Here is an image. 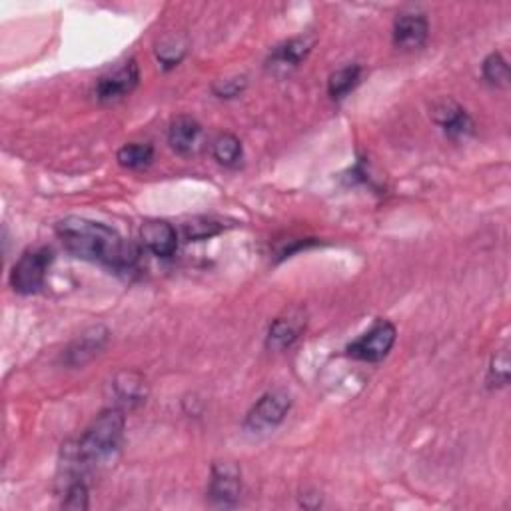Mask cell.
Listing matches in <instances>:
<instances>
[{
	"mask_svg": "<svg viewBox=\"0 0 511 511\" xmlns=\"http://www.w3.org/2000/svg\"><path fill=\"white\" fill-rule=\"evenodd\" d=\"M56 236L72 256L98 262L114 270H130L138 262L140 250L107 224L68 216L56 224Z\"/></svg>",
	"mask_w": 511,
	"mask_h": 511,
	"instance_id": "cell-1",
	"label": "cell"
},
{
	"mask_svg": "<svg viewBox=\"0 0 511 511\" xmlns=\"http://www.w3.org/2000/svg\"><path fill=\"white\" fill-rule=\"evenodd\" d=\"M124 425L127 420L120 410L102 412L78 440L62 447L60 472L65 479L60 482L68 484L72 479H85L94 467L107 464L120 450Z\"/></svg>",
	"mask_w": 511,
	"mask_h": 511,
	"instance_id": "cell-2",
	"label": "cell"
},
{
	"mask_svg": "<svg viewBox=\"0 0 511 511\" xmlns=\"http://www.w3.org/2000/svg\"><path fill=\"white\" fill-rule=\"evenodd\" d=\"M52 260H55V254H52L50 248L28 250V252L20 256L13 272H10V286L18 294H36L45 286Z\"/></svg>",
	"mask_w": 511,
	"mask_h": 511,
	"instance_id": "cell-3",
	"label": "cell"
},
{
	"mask_svg": "<svg viewBox=\"0 0 511 511\" xmlns=\"http://www.w3.org/2000/svg\"><path fill=\"white\" fill-rule=\"evenodd\" d=\"M291 400L290 395L284 392H268L262 395L254 408L248 412L244 427L250 434H266L270 430H274L290 412Z\"/></svg>",
	"mask_w": 511,
	"mask_h": 511,
	"instance_id": "cell-4",
	"label": "cell"
},
{
	"mask_svg": "<svg viewBox=\"0 0 511 511\" xmlns=\"http://www.w3.org/2000/svg\"><path fill=\"white\" fill-rule=\"evenodd\" d=\"M395 336H398V332H395L392 322L380 320L372 330H368L363 336L350 343L346 352L348 356L362 362H382L393 348Z\"/></svg>",
	"mask_w": 511,
	"mask_h": 511,
	"instance_id": "cell-5",
	"label": "cell"
},
{
	"mask_svg": "<svg viewBox=\"0 0 511 511\" xmlns=\"http://www.w3.org/2000/svg\"><path fill=\"white\" fill-rule=\"evenodd\" d=\"M140 82V68L137 60L124 62L117 70L108 72L97 82V98L104 104L118 102L130 97Z\"/></svg>",
	"mask_w": 511,
	"mask_h": 511,
	"instance_id": "cell-6",
	"label": "cell"
},
{
	"mask_svg": "<svg viewBox=\"0 0 511 511\" xmlns=\"http://www.w3.org/2000/svg\"><path fill=\"white\" fill-rule=\"evenodd\" d=\"M242 492V479H240V469L234 464H214L210 487H208V497L214 506L232 507L240 499Z\"/></svg>",
	"mask_w": 511,
	"mask_h": 511,
	"instance_id": "cell-7",
	"label": "cell"
},
{
	"mask_svg": "<svg viewBox=\"0 0 511 511\" xmlns=\"http://www.w3.org/2000/svg\"><path fill=\"white\" fill-rule=\"evenodd\" d=\"M306 328V312L301 308H291L284 316H280L272 322V326L268 330V348L281 352L290 348L294 343L300 333Z\"/></svg>",
	"mask_w": 511,
	"mask_h": 511,
	"instance_id": "cell-8",
	"label": "cell"
},
{
	"mask_svg": "<svg viewBox=\"0 0 511 511\" xmlns=\"http://www.w3.org/2000/svg\"><path fill=\"white\" fill-rule=\"evenodd\" d=\"M140 240L144 248L156 258H172L179 250V234L176 228L166 220H148L140 228Z\"/></svg>",
	"mask_w": 511,
	"mask_h": 511,
	"instance_id": "cell-9",
	"label": "cell"
},
{
	"mask_svg": "<svg viewBox=\"0 0 511 511\" xmlns=\"http://www.w3.org/2000/svg\"><path fill=\"white\" fill-rule=\"evenodd\" d=\"M427 18L422 13H402L393 23V45L402 50L422 48L427 38Z\"/></svg>",
	"mask_w": 511,
	"mask_h": 511,
	"instance_id": "cell-10",
	"label": "cell"
},
{
	"mask_svg": "<svg viewBox=\"0 0 511 511\" xmlns=\"http://www.w3.org/2000/svg\"><path fill=\"white\" fill-rule=\"evenodd\" d=\"M316 40L312 36H296V38H290L286 40L284 45H280L274 48L272 55L268 58V68L270 70H281V72H288L291 68L300 66L301 62L308 58V55L314 48Z\"/></svg>",
	"mask_w": 511,
	"mask_h": 511,
	"instance_id": "cell-11",
	"label": "cell"
},
{
	"mask_svg": "<svg viewBox=\"0 0 511 511\" xmlns=\"http://www.w3.org/2000/svg\"><path fill=\"white\" fill-rule=\"evenodd\" d=\"M434 118L450 138H462L474 132V122L469 118V114L452 100L437 104Z\"/></svg>",
	"mask_w": 511,
	"mask_h": 511,
	"instance_id": "cell-12",
	"label": "cell"
},
{
	"mask_svg": "<svg viewBox=\"0 0 511 511\" xmlns=\"http://www.w3.org/2000/svg\"><path fill=\"white\" fill-rule=\"evenodd\" d=\"M107 342H108V330H104L100 326L92 328L82 333L77 342H72V346L66 350L65 362L68 366H85L87 362H90L104 346H107Z\"/></svg>",
	"mask_w": 511,
	"mask_h": 511,
	"instance_id": "cell-13",
	"label": "cell"
},
{
	"mask_svg": "<svg viewBox=\"0 0 511 511\" xmlns=\"http://www.w3.org/2000/svg\"><path fill=\"white\" fill-rule=\"evenodd\" d=\"M200 124H198L190 117H179L174 118L169 130V144L174 152H179L182 156L190 154L194 150V146L200 138Z\"/></svg>",
	"mask_w": 511,
	"mask_h": 511,
	"instance_id": "cell-14",
	"label": "cell"
},
{
	"mask_svg": "<svg viewBox=\"0 0 511 511\" xmlns=\"http://www.w3.org/2000/svg\"><path fill=\"white\" fill-rule=\"evenodd\" d=\"M114 392H117L118 400L134 408V405H140L146 402V395H148V388H146V382L140 373L134 372H124L120 373L117 380H114Z\"/></svg>",
	"mask_w": 511,
	"mask_h": 511,
	"instance_id": "cell-15",
	"label": "cell"
},
{
	"mask_svg": "<svg viewBox=\"0 0 511 511\" xmlns=\"http://www.w3.org/2000/svg\"><path fill=\"white\" fill-rule=\"evenodd\" d=\"M362 78V68L358 65L340 68L338 72H333L328 80V92L333 100L346 98L348 94L360 85Z\"/></svg>",
	"mask_w": 511,
	"mask_h": 511,
	"instance_id": "cell-16",
	"label": "cell"
},
{
	"mask_svg": "<svg viewBox=\"0 0 511 511\" xmlns=\"http://www.w3.org/2000/svg\"><path fill=\"white\" fill-rule=\"evenodd\" d=\"M117 160L120 166L128 170H142L150 166L154 160V148L150 144H127L122 146L117 154Z\"/></svg>",
	"mask_w": 511,
	"mask_h": 511,
	"instance_id": "cell-17",
	"label": "cell"
},
{
	"mask_svg": "<svg viewBox=\"0 0 511 511\" xmlns=\"http://www.w3.org/2000/svg\"><path fill=\"white\" fill-rule=\"evenodd\" d=\"M212 154L218 164L234 169L242 160V142H240L234 134H220L212 144Z\"/></svg>",
	"mask_w": 511,
	"mask_h": 511,
	"instance_id": "cell-18",
	"label": "cell"
},
{
	"mask_svg": "<svg viewBox=\"0 0 511 511\" xmlns=\"http://www.w3.org/2000/svg\"><path fill=\"white\" fill-rule=\"evenodd\" d=\"M224 230V226L210 218H194V220L184 224V236L190 242H200V240H208L212 236H218Z\"/></svg>",
	"mask_w": 511,
	"mask_h": 511,
	"instance_id": "cell-19",
	"label": "cell"
},
{
	"mask_svg": "<svg viewBox=\"0 0 511 511\" xmlns=\"http://www.w3.org/2000/svg\"><path fill=\"white\" fill-rule=\"evenodd\" d=\"M484 77L494 87H507L509 82V66L506 58L499 55V52H494L484 60Z\"/></svg>",
	"mask_w": 511,
	"mask_h": 511,
	"instance_id": "cell-20",
	"label": "cell"
},
{
	"mask_svg": "<svg viewBox=\"0 0 511 511\" xmlns=\"http://www.w3.org/2000/svg\"><path fill=\"white\" fill-rule=\"evenodd\" d=\"M62 506L75 511L88 509V487L85 479H72V482L65 484V502Z\"/></svg>",
	"mask_w": 511,
	"mask_h": 511,
	"instance_id": "cell-21",
	"label": "cell"
},
{
	"mask_svg": "<svg viewBox=\"0 0 511 511\" xmlns=\"http://www.w3.org/2000/svg\"><path fill=\"white\" fill-rule=\"evenodd\" d=\"M156 52H158V60L162 62L166 68L179 66V62L184 56V48L182 46H176L174 40H170V43H162Z\"/></svg>",
	"mask_w": 511,
	"mask_h": 511,
	"instance_id": "cell-22",
	"label": "cell"
},
{
	"mask_svg": "<svg viewBox=\"0 0 511 511\" xmlns=\"http://www.w3.org/2000/svg\"><path fill=\"white\" fill-rule=\"evenodd\" d=\"M244 88H246V78L240 77V78H228V80L218 82L212 90L216 97H220V98H234V97H240V92H242Z\"/></svg>",
	"mask_w": 511,
	"mask_h": 511,
	"instance_id": "cell-23",
	"label": "cell"
},
{
	"mask_svg": "<svg viewBox=\"0 0 511 511\" xmlns=\"http://www.w3.org/2000/svg\"><path fill=\"white\" fill-rule=\"evenodd\" d=\"M509 380V362L507 353L502 352L492 362V370H489V382H496L497 385H506Z\"/></svg>",
	"mask_w": 511,
	"mask_h": 511,
	"instance_id": "cell-24",
	"label": "cell"
}]
</instances>
